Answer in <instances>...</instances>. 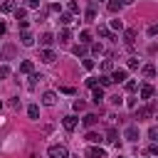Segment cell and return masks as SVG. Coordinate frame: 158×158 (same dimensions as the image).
<instances>
[{
    "label": "cell",
    "instance_id": "1",
    "mask_svg": "<svg viewBox=\"0 0 158 158\" xmlns=\"http://www.w3.org/2000/svg\"><path fill=\"white\" fill-rule=\"evenodd\" d=\"M47 156H49V158H69V151H67V146L54 143V146L47 148Z\"/></svg>",
    "mask_w": 158,
    "mask_h": 158
},
{
    "label": "cell",
    "instance_id": "2",
    "mask_svg": "<svg viewBox=\"0 0 158 158\" xmlns=\"http://www.w3.org/2000/svg\"><path fill=\"white\" fill-rule=\"evenodd\" d=\"M86 158H106V153H104V148H99V146H91V148H86V153H84Z\"/></svg>",
    "mask_w": 158,
    "mask_h": 158
},
{
    "label": "cell",
    "instance_id": "3",
    "mask_svg": "<svg viewBox=\"0 0 158 158\" xmlns=\"http://www.w3.org/2000/svg\"><path fill=\"white\" fill-rule=\"evenodd\" d=\"M54 42H57V37H54L52 32H44V35L40 37V44H42V47H47V49H49V47H52Z\"/></svg>",
    "mask_w": 158,
    "mask_h": 158
},
{
    "label": "cell",
    "instance_id": "4",
    "mask_svg": "<svg viewBox=\"0 0 158 158\" xmlns=\"http://www.w3.org/2000/svg\"><path fill=\"white\" fill-rule=\"evenodd\" d=\"M111 79H114V84H126V69H114Z\"/></svg>",
    "mask_w": 158,
    "mask_h": 158
},
{
    "label": "cell",
    "instance_id": "5",
    "mask_svg": "<svg viewBox=\"0 0 158 158\" xmlns=\"http://www.w3.org/2000/svg\"><path fill=\"white\" fill-rule=\"evenodd\" d=\"M153 116V106H141V109H136V118L141 121V118H151Z\"/></svg>",
    "mask_w": 158,
    "mask_h": 158
},
{
    "label": "cell",
    "instance_id": "6",
    "mask_svg": "<svg viewBox=\"0 0 158 158\" xmlns=\"http://www.w3.org/2000/svg\"><path fill=\"white\" fill-rule=\"evenodd\" d=\"M77 123H79V118H77V116H64V118H62V126H64L67 131H74V128H77Z\"/></svg>",
    "mask_w": 158,
    "mask_h": 158
},
{
    "label": "cell",
    "instance_id": "7",
    "mask_svg": "<svg viewBox=\"0 0 158 158\" xmlns=\"http://www.w3.org/2000/svg\"><path fill=\"white\" fill-rule=\"evenodd\" d=\"M123 138H126V141H138V126H126Z\"/></svg>",
    "mask_w": 158,
    "mask_h": 158
},
{
    "label": "cell",
    "instance_id": "8",
    "mask_svg": "<svg viewBox=\"0 0 158 158\" xmlns=\"http://www.w3.org/2000/svg\"><path fill=\"white\" fill-rule=\"evenodd\" d=\"M91 99H94V104H101L106 96H104V86H94L91 89Z\"/></svg>",
    "mask_w": 158,
    "mask_h": 158
},
{
    "label": "cell",
    "instance_id": "9",
    "mask_svg": "<svg viewBox=\"0 0 158 158\" xmlns=\"http://www.w3.org/2000/svg\"><path fill=\"white\" fill-rule=\"evenodd\" d=\"M40 59H42V62H47V64H52V62L57 59V54H54L52 49H42V52H40Z\"/></svg>",
    "mask_w": 158,
    "mask_h": 158
},
{
    "label": "cell",
    "instance_id": "10",
    "mask_svg": "<svg viewBox=\"0 0 158 158\" xmlns=\"http://www.w3.org/2000/svg\"><path fill=\"white\" fill-rule=\"evenodd\" d=\"M42 104L54 106V104H57V94H54V91H44V94H42Z\"/></svg>",
    "mask_w": 158,
    "mask_h": 158
},
{
    "label": "cell",
    "instance_id": "11",
    "mask_svg": "<svg viewBox=\"0 0 158 158\" xmlns=\"http://www.w3.org/2000/svg\"><path fill=\"white\" fill-rule=\"evenodd\" d=\"M123 42H126V47H133V42H136V30H126V32H123Z\"/></svg>",
    "mask_w": 158,
    "mask_h": 158
},
{
    "label": "cell",
    "instance_id": "12",
    "mask_svg": "<svg viewBox=\"0 0 158 158\" xmlns=\"http://www.w3.org/2000/svg\"><path fill=\"white\" fill-rule=\"evenodd\" d=\"M32 69H35V67H32L30 59H22V62H20V72H22V74H35Z\"/></svg>",
    "mask_w": 158,
    "mask_h": 158
},
{
    "label": "cell",
    "instance_id": "13",
    "mask_svg": "<svg viewBox=\"0 0 158 158\" xmlns=\"http://www.w3.org/2000/svg\"><path fill=\"white\" fill-rule=\"evenodd\" d=\"M121 5H123L121 0H109V2H106V10H109V12H118Z\"/></svg>",
    "mask_w": 158,
    "mask_h": 158
},
{
    "label": "cell",
    "instance_id": "14",
    "mask_svg": "<svg viewBox=\"0 0 158 158\" xmlns=\"http://www.w3.org/2000/svg\"><path fill=\"white\" fill-rule=\"evenodd\" d=\"M20 42H22L25 47H32V44H35V37H32L30 32H22V37H20Z\"/></svg>",
    "mask_w": 158,
    "mask_h": 158
},
{
    "label": "cell",
    "instance_id": "15",
    "mask_svg": "<svg viewBox=\"0 0 158 158\" xmlns=\"http://www.w3.org/2000/svg\"><path fill=\"white\" fill-rule=\"evenodd\" d=\"M59 22H62L64 27H67V25H72V22H74V17H72V12H62V15H59Z\"/></svg>",
    "mask_w": 158,
    "mask_h": 158
},
{
    "label": "cell",
    "instance_id": "16",
    "mask_svg": "<svg viewBox=\"0 0 158 158\" xmlns=\"http://www.w3.org/2000/svg\"><path fill=\"white\" fill-rule=\"evenodd\" d=\"M79 42H81V44H89V42H91V32H89V30H81V32H79Z\"/></svg>",
    "mask_w": 158,
    "mask_h": 158
},
{
    "label": "cell",
    "instance_id": "17",
    "mask_svg": "<svg viewBox=\"0 0 158 158\" xmlns=\"http://www.w3.org/2000/svg\"><path fill=\"white\" fill-rule=\"evenodd\" d=\"M111 84H114L111 74H101V77H99V86H111Z\"/></svg>",
    "mask_w": 158,
    "mask_h": 158
},
{
    "label": "cell",
    "instance_id": "18",
    "mask_svg": "<svg viewBox=\"0 0 158 158\" xmlns=\"http://www.w3.org/2000/svg\"><path fill=\"white\" fill-rule=\"evenodd\" d=\"M151 96H153V86H151V84L141 86V99H151Z\"/></svg>",
    "mask_w": 158,
    "mask_h": 158
},
{
    "label": "cell",
    "instance_id": "19",
    "mask_svg": "<svg viewBox=\"0 0 158 158\" xmlns=\"http://www.w3.org/2000/svg\"><path fill=\"white\" fill-rule=\"evenodd\" d=\"M96 121H99V116H96V114H86V116H84V126H89V128H91Z\"/></svg>",
    "mask_w": 158,
    "mask_h": 158
},
{
    "label": "cell",
    "instance_id": "20",
    "mask_svg": "<svg viewBox=\"0 0 158 158\" xmlns=\"http://www.w3.org/2000/svg\"><path fill=\"white\" fill-rule=\"evenodd\" d=\"M57 40H59V42H69V40H72V32L64 27V30H59V37H57Z\"/></svg>",
    "mask_w": 158,
    "mask_h": 158
},
{
    "label": "cell",
    "instance_id": "21",
    "mask_svg": "<svg viewBox=\"0 0 158 158\" xmlns=\"http://www.w3.org/2000/svg\"><path fill=\"white\" fill-rule=\"evenodd\" d=\"M17 7H15V2L12 0H2V12H15Z\"/></svg>",
    "mask_w": 158,
    "mask_h": 158
},
{
    "label": "cell",
    "instance_id": "22",
    "mask_svg": "<svg viewBox=\"0 0 158 158\" xmlns=\"http://www.w3.org/2000/svg\"><path fill=\"white\" fill-rule=\"evenodd\" d=\"M143 74H146L148 79H153V77H156V67H153V64H146V67H143Z\"/></svg>",
    "mask_w": 158,
    "mask_h": 158
},
{
    "label": "cell",
    "instance_id": "23",
    "mask_svg": "<svg viewBox=\"0 0 158 158\" xmlns=\"http://www.w3.org/2000/svg\"><path fill=\"white\" fill-rule=\"evenodd\" d=\"M27 114H30V118H37V116H40V106H37V104L27 106Z\"/></svg>",
    "mask_w": 158,
    "mask_h": 158
},
{
    "label": "cell",
    "instance_id": "24",
    "mask_svg": "<svg viewBox=\"0 0 158 158\" xmlns=\"http://www.w3.org/2000/svg\"><path fill=\"white\" fill-rule=\"evenodd\" d=\"M106 141H109V143H116V141H118V133H116V128H109V133H106Z\"/></svg>",
    "mask_w": 158,
    "mask_h": 158
},
{
    "label": "cell",
    "instance_id": "25",
    "mask_svg": "<svg viewBox=\"0 0 158 158\" xmlns=\"http://www.w3.org/2000/svg\"><path fill=\"white\" fill-rule=\"evenodd\" d=\"M148 138H151L153 143H158V126H151V128H148Z\"/></svg>",
    "mask_w": 158,
    "mask_h": 158
},
{
    "label": "cell",
    "instance_id": "26",
    "mask_svg": "<svg viewBox=\"0 0 158 158\" xmlns=\"http://www.w3.org/2000/svg\"><path fill=\"white\" fill-rule=\"evenodd\" d=\"M25 17H27V10H25V7H17V10H15V20L20 22V20H25Z\"/></svg>",
    "mask_w": 158,
    "mask_h": 158
},
{
    "label": "cell",
    "instance_id": "27",
    "mask_svg": "<svg viewBox=\"0 0 158 158\" xmlns=\"http://www.w3.org/2000/svg\"><path fill=\"white\" fill-rule=\"evenodd\" d=\"M86 141H89V143H99V141H101V136H99V133H94V131H89V133H86Z\"/></svg>",
    "mask_w": 158,
    "mask_h": 158
},
{
    "label": "cell",
    "instance_id": "28",
    "mask_svg": "<svg viewBox=\"0 0 158 158\" xmlns=\"http://www.w3.org/2000/svg\"><path fill=\"white\" fill-rule=\"evenodd\" d=\"M99 37H104V40H114V35H111L106 27H99Z\"/></svg>",
    "mask_w": 158,
    "mask_h": 158
},
{
    "label": "cell",
    "instance_id": "29",
    "mask_svg": "<svg viewBox=\"0 0 158 158\" xmlns=\"http://www.w3.org/2000/svg\"><path fill=\"white\" fill-rule=\"evenodd\" d=\"M40 79H42V74H30V81H27V86L32 89V86H35V84H37Z\"/></svg>",
    "mask_w": 158,
    "mask_h": 158
},
{
    "label": "cell",
    "instance_id": "30",
    "mask_svg": "<svg viewBox=\"0 0 158 158\" xmlns=\"http://www.w3.org/2000/svg\"><path fill=\"white\" fill-rule=\"evenodd\" d=\"M74 54H77V57L86 54V44H77V47H74Z\"/></svg>",
    "mask_w": 158,
    "mask_h": 158
},
{
    "label": "cell",
    "instance_id": "31",
    "mask_svg": "<svg viewBox=\"0 0 158 158\" xmlns=\"http://www.w3.org/2000/svg\"><path fill=\"white\" fill-rule=\"evenodd\" d=\"M67 7H69V12H72V15H77V12H79V5H77L74 0H69V5H67Z\"/></svg>",
    "mask_w": 158,
    "mask_h": 158
},
{
    "label": "cell",
    "instance_id": "32",
    "mask_svg": "<svg viewBox=\"0 0 158 158\" xmlns=\"http://www.w3.org/2000/svg\"><path fill=\"white\" fill-rule=\"evenodd\" d=\"M138 64H141L138 57H131V59H128V69H138Z\"/></svg>",
    "mask_w": 158,
    "mask_h": 158
},
{
    "label": "cell",
    "instance_id": "33",
    "mask_svg": "<svg viewBox=\"0 0 158 158\" xmlns=\"http://www.w3.org/2000/svg\"><path fill=\"white\" fill-rule=\"evenodd\" d=\"M91 52H94V54H101V52H104V47H101L99 42H94V44H91Z\"/></svg>",
    "mask_w": 158,
    "mask_h": 158
},
{
    "label": "cell",
    "instance_id": "34",
    "mask_svg": "<svg viewBox=\"0 0 158 158\" xmlns=\"http://www.w3.org/2000/svg\"><path fill=\"white\" fill-rule=\"evenodd\" d=\"M74 109H77V111H84V109H86V104H84L81 99H77V101H74Z\"/></svg>",
    "mask_w": 158,
    "mask_h": 158
},
{
    "label": "cell",
    "instance_id": "35",
    "mask_svg": "<svg viewBox=\"0 0 158 158\" xmlns=\"http://www.w3.org/2000/svg\"><path fill=\"white\" fill-rule=\"evenodd\" d=\"M86 20H96V10H94V7L86 10Z\"/></svg>",
    "mask_w": 158,
    "mask_h": 158
},
{
    "label": "cell",
    "instance_id": "36",
    "mask_svg": "<svg viewBox=\"0 0 158 158\" xmlns=\"http://www.w3.org/2000/svg\"><path fill=\"white\" fill-rule=\"evenodd\" d=\"M136 89H138L136 81H126V91H136Z\"/></svg>",
    "mask_w": 158,
    "mask_h": 158
},
{
    "label": "cell",
    "instance_id": "37",
    "mask_svg": "<svg viewBox=\"0 0 158 158\" xmlns=\"http://www.w3.org/2000/svg\"><path fill=\"white\" fill-rule=\"evenodd\" d=\"M123 25H121V20H111V30H121Z\"/></svg>",
    "mask_w": 158,
    "mask_h": 158
},
{
    "label": "cell",
    "instance_id": "38",
    "mask_svg": "<svg viewBox=\"0 0 158 158\" xmlns=\"http://www.w3.org/2000/svg\"><path fill=\"white\" fill-rule=\"evenodd\" d=\"M17 25H20V30H22V32H27V27H30V22H27V20H20Z\"/></svg>",
    "mask_w": 158,
    "mask_h": 158
},
{
    "label": "cell",
    "instance_id": "39",
    "mask_svg": "<svg viewBox=\"0 0 158 158\" xmlns=\"http://www.w3.org/2000/svg\"><path fill=\"white\" fill-rule=\"evenodd\" d=\"M81 64H84V69H94V59H84Z\"/></svg>",
    "mask_w": 158,
    "mask_h": 158
},
{
    "label": "cell",
    "instance_id": "40",
    "mask_svg": "<svg viewBox=\"0 0 158 158\" xmlns=\"http://www.w3.org/2000/svg\"><path fill=\"white\" fill-rule=\"evenodd\" d=\"M62 94H74V86H59Z\"/></svg>",
    "mask_w": 158,
    "mask_h": 158
},
{
    "label": "cell",
    "instance_id": "41",
    "mask_svg": "<svg viewBox=\"0 0 158 158\" xmlns=\"http://www.w3.org/2000/svg\"><path fill=\"white\" fill-rule=\"evenodd\" d=\"M0 77H10V67L2 64V67H0Z\"/></svg>",
    "mask_w": 158,
    "mask_h": 158
},
{
    "label": "cell",
    "instance_id": "42",
    "mask_svg": "<svg viewBox=\"0 0 158 158\" xmlns=\"http://www.w3.org/2000/svg\"><path fill=\"white\" fill-rule=\"evenodd\" d=\"M101 69H104V72H111V62H109V59H104V64H101Z\"/></svg>",
    "mask_w": 158,
    "mask_h": 158
},
{
    "label": "cell",
    "instance_id": "43",
    "mask_svg": "<svg viewBox=\"0 0 158 158\" xmlns=\"http://www.w3.org/2000/svg\"><path fill=\"white\" fill-rule=\"evenodd\" d=\"M148 35H158V22H156V25H151V27H148Z\"/></svg>",
    "mask_w": 158,
    "mask_h": 158
},
{
    "label": "cell",
    "instance_id": "44",
    "mask_svg": "<svg viewBox=\"0 0 158 158\" xmlns=\"http://www.w3.org/2000/svg\"><path fill=\"white\" fill-rule=\"evenodd\" d=\"M27 5L30 7H40V0H27Z\"/></svg>",
    "mask_w": 158,
    "mask_h": 158
},
{
    "label": "cell",
    "instance_id": "45",
    "mask_svg": "<svg viewBox=\"0 0 158 158\" xmlns=\"http://www.w3.org/2000/svg\"><path fill=\"white\" fill-rule=\"evenodd\" d=\"M5 30H7V27H5V22L0 20V35H5Z\"/></svg>",
    "mask_w": 158,
    "mask_h": 158
},
{
    "label": "cell",
    "instance_id": "46",
    "mask_svg": "<svg viewBox=\"0 0 158 158\" xmlns=\"http://www.w3.org/2000/svg\"><path fill=\"white\" fill-rule=\"evenodd\" d=\"M121 2H123V5H131V2H133V0H121Z\"/></svg>",
    "mask_w": 158,
    "mask_h": 158
},
{
    "label": "cell",
    "instance_id": "47",
    "mask_svg": "<svg viewBox=\"0 0 158 158\" xmlns=\"http://www.w3.org/2000/svg\"><path fill=\"white\" fill-rule=\"evenodd\" d=\"M116 158H123V156H116Z\"/></svg>",
    "mask_w": 158,
    "mask_h": 158
},
{
    "label": "cell",
    "instance_id": "48",
    "mask_svg": "<svg viewBox=\"0 0 158 158\" xmlns=\"http://www.w3.org/2000/svg\"><path fill=\"white\" fill-rule=\"evenodd\" d=\"M0 109H2V101H0Z\"/></svg>",
    "mask_w": 158,
    "mask_h": 158
}]
</instances>
